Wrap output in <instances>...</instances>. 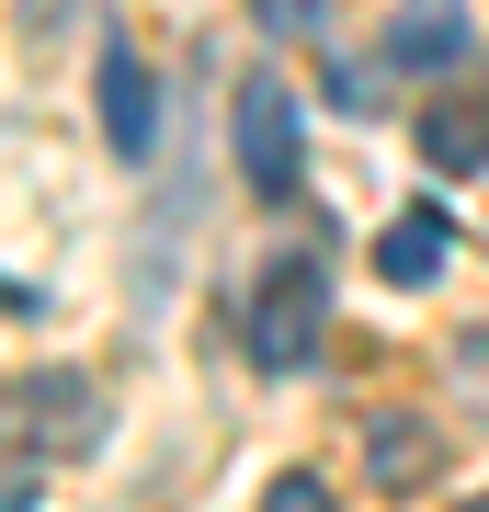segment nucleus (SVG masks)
Here are the masks:
<instances>
[{"label":"nucleus","instance_id":"obj_14","mask_svg":"<svg viewBox=\"0 0 489 512\" xmlns=\"http://www.w3.org/2000/svg\"><path fill=\"white\" fill-rule=\"evenodd\" d=\"M467 512H489V501H467Z\"/></svg>","mask_w":489,"mask_h":512},{"label":"nucleus","instance_id":"obj_5","mask_svg":"<svg viewBox=\"0 0 489 512\" xmlns=\"http://www.w3.org/2000/svg\"><path fill=\"white\" fill-rule=\"evenodd\" d=\"M433 421H410V410H387L376 433H364V467H376V490H433Z\"/></svg>","mask_w":489,"mask_h":512},{"label":"nucleus","instance_id":"obj_10","mask_svg":"<svg viewBox=\"0 0 489 512\" xmlns=\"http://www.w3.org/2000/svg\"><path fill=\"white\" fill-rule=\"evenodd\" d=\"M262 512H342V501H330V478L296 467V478H273V490H262Z\"/></svg>","mask_w":489,"mask_h":512},{"label":"nucleus","instance_id":"obj_11","mask_svg":"<svg viewBox=\"0 0 489 512\" xmlns=\"http://www.w3.org/2000/svg\"><path fill=\"white\" fill-rule=\"evenodd\" d=\"M455 365H467V387H478V399H489V342H467V353H455Z\"/></svg>","mask_w":489,"mask_h":512},{"label":"nucleus","instance_id":"obj_7","mask_svg":"<svg viewBox=\"0 0 489 512\" xmlns=\"http://www.w3.org/2000/svg\"><path fill=\"white\" fill-rule=\"evenodd\" d=\"M421 160H433L444 183H467V171L489 160V103H467V92L433 103V114H421Z\"/></svg>","mask_w":489,"mask_h":512},{"label":"nucleus","instance_id":"obj_2","mask_svg":"<svg viewBox=\"0 0 489 512\" xmlns=\"http://www.w3.org/2000/svg\"><path fill=\"white\" fill-rule=\"evenodd\" d=\"M12 421H23V444H35V456H103L114 399H103L80 365H35V376L12 387Z\"/></svg>","mask_w":489,"mask_h":512},{"label":"nucleus","instance_id":"obj_3","mask_svg":"<svg viewBox=\"0 0 489 512\" xmlns=\"http://www.w3.org/2000/svg\"><path fill=\"white\" fill-rule=\"evenodd\" d=\"M296 160H308V126H296V92L285 80H239V183L251 194H285L296 183Z\"/></svg>","mask_w":489,"mask_h":512},{"label":"nucleus","instance_id":"obj_6","mask_svg":"<svg viewBox=\"0 0 489 512\" xmlns=\"http://www.w3.org/2000/svg\"><path fill=\"white\" fill-rule=\"evenodd\" d=\"M444 251H455L444 205H410V217L376 239V274H387V285H433V274H444Z\"/></svg>","mask_w":489,"mask_h":512},{"label":"nucleus","instance_id":"obj_13","mask_svg":"<svg viewBox=\"0 0 489 512\" xmlns=\"http://www.w3.org/2000/svg\"><path fill=\"white\" fill-rule=\"evenodd\" d=\"M0 421H12V399H0Z\"/></svg>","mask_w":489,"mask_h":512},{"label":"nucleus","instance_id":"obj_8","mask_svg":"<svg viewBox=\"0 0 489 512\" xmlns=\"http://www.w3.org/2000/svg\"><path fill=\"white\" fill-rule=\"evenodd\" d=\"M455 57H467V12H444V0L387 23V69H455Z\"/></svg>","mask_w":489,"mask_h":512},{"label":"nucleus","instance_id":"obj_12","mask_svg":"<svg viewBox=\"0 0 489 512\" xmlns=\"http://www.w3.org/2000/svg\"><path fill=\"white\" fill-rule=\"evenodd\" d=\"M80 12V0H35V35H57V23H69Z\"/></svg>","mask_w":489,"mask_h":512},{"label":"nucleus","instance_id":"obj_9","mask_svg":"<svg viewBox=\"0 0 489 512\" xmlns=\"http://www.w3.org/2000/svg\"><path fill=\"white\" fill-rule=\"evenodd\" d=\"M262 12V35H285V46H319L330 35V0H251Z\"/></svg>","mask_w":489,"mask_h":512},{"label":"nucleus","instance_id":"obj_1","mask_svg":"<svg viewBox=\"0 0 489 512\" xmlns=\"http://www.w3.org/2000/svg\"><path fill=\"white\" fill-rule=\"evenodd\" d=\"M319 342H330V274L319 262H262V285H251V365L296 376V365H319Z\"/></svg>","mask_w":489,"mask_h":512},{"label":"nucleus","instance_id":"obj_4","mask_svg":"<svg viewBox=\"0 0 489 512\" xmlns=\"http://www.w3.org/2000/svg\"><path fill=\"white\" fill-rule=\"evenodd\" d=\"M103 137L126 148V160H148V137H160V80H148L126 46H103Z\"/></svg>","mask_w":489,"mask_h":512}]
</instances>
